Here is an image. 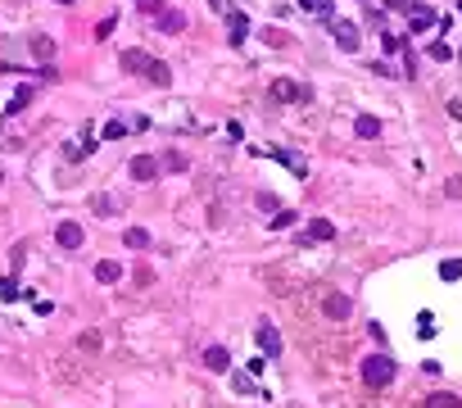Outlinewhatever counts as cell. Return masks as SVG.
<instances>
[{
    "label": "cell",
    "mask_w": 462,
    "mask_h": 408,
    "mask_svg": "<svg viewBox=\"0 0 462 408\" xmlns=\"http://www.w3.org/2000/svg\"><path fill=\"white\" fill-rule=\"evenodd\" d=\"M394 377H399V363H394L390 354H367V358H363V386H367V390L394 386Z\"/></svg>",
    "instance_id": "obj_1"
},
{
    "label": "cell",
    "mask_w": 462,
    "mask_h": 408,
    "mask_svg": "<svg viewBox=\"0 0 462 408\" xmlns=\"http://www.w3.org/2000/svg\"><path fill=\"white\" fill-rule=\"evenodd\" d=\"M254 340H258V350H263L268 363H277V358L285 354V345H281V331L272 327V318H258V327H254Z\"/></svg>",
    "instance_id": "obj_2"
},
{
    "label": "cell",
    "mask_w": 462,
    "mask_h": 408,
    "mask_svg": "<svg viewBox=\"0 0 462 408\" xmlns=\"http://www.w3.org/2000/svg\"><path fill=\"white\" fill-rule=\"evenodd\" d=\"M272 100H281V105H308V100H313V86H308V82H290V78H277V82H272Z\"/></svg>",
    "instance_id": "obj_3"
},
{
    "label": "cell",
    "mask_w": 462,
    "mask_h": 408,
    "mask_svg": "<svg viewBox=\"0 0 462 408\" xmlns=\"http://www.w3.org/2000/svg\"><path fill=\"white\" fill-rule=\"evenodd\" d=\"M327 28H331V41L340 46L345 55H354L358 46H363V32H358V23H349V19H331Z\"/></svg>",
    "instance_id": "obj_4"
},
{
    "label": "cell",
    "mask_w": 462,
    "mask_h": 408,
    "mask_svg": "<svg viewBox=\"0 0 462 408\" xmlns=\"http://www.w3.org/2000/svg\"><path fill=\"white\" fill-rule=\"evenodd\" d=\"M295 241H299V245H322V241H335L331 218H313V222H308V231H299Z\"/></svg>",
    "instance_id": "obj_5"
},
{
    "label": "cell",
    "mask_w": 462,
    "mask_h": 408,
    "mask_svg": "<svg viewBox=\"0 0 462 408\" xmlns=\"http://www.w3.org/2000/svg\"><path fill=\"white\" fill-rule=\"evenodd\" d=\"M435 23H440V14L431 5H408V32H431Z\"/></svg>",
    "instance_id": "obj_6"
},
{
    "label": "cell",
    "mask_w": 462,
    "mask_h": 408,
    "mask_svg": "<svg viewBox=\"0 0 462 408\" xmlns=\"http://www.w3.org/2000/svg\"><path fill=\"white\" fill-rule=\"evenodd\" d=\"M127 172H132V182H154L164 168H159V159H154V155H136L132 164H127Z\"/></svg>",
    "instance_id": "obj_7"
},
{
    "label": "cell",
    "mask_w": 462,
    "mask_h": 408,
    "mask_svg": "<svg viewBox=\"0 0 462 408\" xmlns=\"http://www.w3.org/2000/svg\"><path fill=\"white\" fill-rule=\"evenodd\" d=\"M245 36H249V19L241 14V9H227V41H231V51L245 46Z\"/></svg>",
    "instance_id": "obj_8"
},
{
    "label": "cell",
    "mask_w": 462,
    "mask_h": 408,
    "mask_svg": "<svg viewBox=\"0 0 462 408\" xmlns=\"http://www.w3.org/2000/svg\"><path fill=\"white\" fill-rule=\"evenodd\" d=\"M55 241L64 245V250H82V245H86V231L78 227V222H59V227H55Z\"/></svg>",
    "instance_id": "obj_9"
},
{
    "label": "cell",
    "mask_w": 462,
    "mask_h": 408,
    "mask_svg": "<svg viewBox=\"0 0 462 408\" xmlns=\"http://www.w3.org/2000/svg\"><path fill=\"white\" fill-rule=\"evenodd\" d=\"M322 313H327L331 323H345V318H349V295H340V291H331L327 300H322Z\"/></svg>",
    "instance_id": "obj_10"
},
{
    "label": "cell",
    "mask_w": 462,
    "mask_h": 408,
    "mask_svg": "<svg viewBox=\"0 0 462 408\" xmlns=\"http://www.w3.org/2000/svg\"><path fill=\"white\" fill-rule=\"evenodd\" d=\"M199 358H204L209 372H227V367H231V354L222 350V345H204V354H199Z\"/></svg>",
    "instance_id": "obj_11"
},
{
    "label": "cell",
    "mask_w": 462,
    "mask_h": 408,
    "mask_svg": "<svg viewBox=\"0 0 462 408\" xmlns=\"http://www.w3.org/2000/svg\"><path fill=\"white\" fill-rule=\"evenodd\" d=\"M186 23H191V19H186L182 9H164L154 28H159V32H168V36H177V32H186Z\"/></svg>",
    "instance_id": "obj_12"
},
{
    "label": "cell",
    "mask_w": 462,
    "mask_h": 408,
    "mask_svg": "<svg viewBox=\"0 0 462 408\" xmlns=\"http://www.w3.org/2000/svg\"><path fill=\"white\" fill-rule=\"evenodd\" d=\"M32 95H36V86H19V91H14V100L5 105V118H14V114H23V109L32 105Z\"/></svg>",
    "instance_id": "obj_13"
},
{
    "label": "cell",
    "mask_w": 462,
    "mask_h": 408,
    "mask_svg": "<svg viewBox=\"0 0 462 408\" xmlns=\"http://www.w3.org/2000/svg\"><path fill=\"white\" fill-rule=\"evenodd\" d=\"M354 132L363 136V141H377V136H381V118H372V114H358V118H354Z\"/></svg>",
    "instance_id": "obj_14"
},
{
    "label": "cell",
    "mask_w": 462,
    "mask_h": 408,
    "mask_svg": "<svg viewBox=\"0 0 462 408\" xmlns=\"http://www.w3.org/2000/svg\"><path fill=\"white\" fill-rule=\"evenodd\" d=\"M118 277H122V263H114V258H100V263H95V281H105V286H114Z\"/></svg>",
    "instance_id": "obj_15"
},
{
    "label": "cell",
    "mask_w": 462,
    "mask_h": 408,
    "mask_svg": "<svg viewBox=\"0 0 462 408\" xmlns=\"http://www.w3.org/2000/svg\"><path fill=\"white\" fill-rule=\"evenodd\" d=\"M149 59H154V55H145V51H127V55H122V73H145V68H149Z\"/></svg>",
    "instance_id": "obj_16"
},
{
    "label": "cell",
    "mask_w": 462,
    "mask_h": 408,
    "mask_svg": "<svg viewBox=\"0 0 462 408\" xmlns=\"http://www.w3.org/2000/svg\"><path fill=\"white\" fill-rule=\"evenodd\" d=\"M145 78L154 82V86H168L172 82V68L164 64V59H149V68H145Z\"/></svg>",
    "instance_id": "obj_17"
},
{
    "label": "cell",
    "mask_w": 462,
    "mask_h": 408,
    "mask_svg": "<svg viewBox=\"0 0 462 408\" xmlns=\"http://www.w3.org/2000/svg\"><path fill=\"white\" fill-rule=\"evenodd\" d=\"M91 209L100 218H109V214H118V209H122V200H118V195H91Z\"/></svg>",
    "instance_id": "obj_18"
},
{
    "label": "cell",
    "mask_w": 462,
    "mask_h": 408,
    "mask_svg": "<svg viewBox=\"0 0 462 408\" xmlns=\"http://www.w3.org/2000/svg\"><path fill=\"white\" fill-rule=\"evenodd\" d=\"M122 245H127V250H149V231L145 227H127L122 231Z\"/></svg>",
    "instance_id": "obj_19"
},
{
    "label": "cell",
    "mask_w": 462,
    "mask_h": 408,
    "mask_svg": "<svg viewBox=\"0 0 462 408\" xmlns=\"http://www.w3.org/2000/svg\"><path fill=\"white\" fill-rule=\"evenodd\" d=\"M426 408H462V399H458V394H448V390H435L426 399Z\"/></svg>",
    "instance_id": "obj_20"
},
{
    "label": "cell",
    "mask_w": 462,
    "mask_h": 408,
    "mask_svg": "<svg viewBox=\"0 0 462 408\" xmlns=\"http://www.w3.org/2000/svg\"><path fill=\"white\" fill-rule=\"evenodd\" d=\"M28 46H32V55H36V59H55V41H50V36H32Z\"/></svg>",
    "instance_id": "obj_21"
},
{
    "label": "cell",
    "mask_w": 462,
    "mask_h": 408,
    "mask_svg": "<svg viewBox=\"0 0 462 408\" xmlns=\"http://www.w3.org/2000/svg\"><path fill=\"white\" fill-rule=\"evenodd\" d=\"M231 390H236V394H254V390H258V386H254V372H236V377H231Z\"/></svg>",
    "instance_id": "obj_22"
},
{
    "label": "cell",
    "mask_w": 462,
    "mask_h": 408,
    "mask_svg": "<svg viewBox=\"0 0 462 408\" xmlns=\"http://www.w3.org/2000/svg\"><path fill=\"white\" fill-rule=\"evenodd\" d=\"M100 136H105V141H122V136H127V122H118V118H109L105 127H100Z\"/></svg>",
    "instance_id": "obj_23"
},
{
    "label": "cell",
    "mask_w": 462,
    "mask_h": 408,
    "mask_svg": "<svg viewBox=\"0 0 462 408\" xmlns=\"http://www.w3.org/2000/svg\"><path fill=\"white\" fill-rule=\"evenodd\" d=\"M462 277V258H444L440 263V281H458Z\"/></svg>",
    "instance_id": "obj_24"
},
{
    "label": "cell",
    "mask_w": 462,
    "mask_h": 408,
    "mask_svg": "<svg viewBox=\"0 0 462 408\" xmlns=\"http://www.w3.org/2000/svg\"><path fill=\"white\" fill-rule=\"evenodd\" d=\"M159 164H164L168 172H186V159H182L177 150H164V155H159Z\"/></svg>",
    "instance_id": "obj_25"
},
{
    "label": "cell",
    "mask_w": 462,
    "mask_h": 408,
    "mask_svg": "<svg viewBox=\"0 0 462 408\" xmlns=\"http://www.w3.org/2000/svg\"><path fill=\"white\" fill-rule=\"evenodd\" d=\"M290 222H295V209H277V214L268 218V227H272V231H281V227H290Z\"/></svg>",
    "instance_id": "obj_26"
},
{
    "label": "cell",
    "mask_w": 462,
    "mask_h": 408,
    "mask_svg": "<svg viewBox=\"0 0 462 408\" xmlns=\"http://www.w3.org/2000/svg\"><path fill=\"white\" fill-rule=\"evenodd\" d=\"M258 209H263V214L272 218V214H277V209H281V200H277V195H272V191H258Z\"/></svg>",
    "instance_id": "obj_27"
},
{
    "label": "cell",
    "mask_w": 462,
    "mask_h": 408,
    "mask_svg": "<svg viewBox=\"0 0 462 408\" xmlns=\"http://www.w3.org/2000/svg\"><path fill=\"white\" fill-rule=\"evenodd\" d=\"M78 350L95 354V350H100V331H82V336H78Z\"/></svg>",
    "instance_id": "obj_28"
},
{
    "label": "cell",
    "mask_w": 462,
    "mask_h": 408,
    "mask_svg": "<svg viewBox=\"0 0 462 408\" xmlns=\"http://www.w3.org/2000/svg\"><path fill=\"white\" fill-rule=\"evenodd\" d=\"M19 295H23V291H19L14 277H0V300H19Z\"/></svg>",
    "instance_id": "obj_29"
},
{
    "label": "cell",
    "mask_w": 462,
    "mask_h": 408,
    "mask_svg": "<svg viewBox=\"0 0 462 408\" xmlns=\"http://www.w3.org/2000/svg\"><path fill=\"white\" fill-rule=\"evenodd\" d=\"M114 28H118V14H109V19H100V23H95V41H105V36H109V32H114Z\"/></svg>",
    "instance_id": "obj_30"
},
{
    "label": "cell",
    "mask_w": 462,
    "mask_h": 408,
    "mask_svg": "<svg viewBox=\"0 0 462 408\" xmlns=\"http://www.w3.org/2000/svg\"><path fill=\"white\" fill-rule=\"evenodd\" d=\"M417 336H421V340H431V336H435V318H431V313H421V318H417Z\"/></svg>",
    "instance_id": "obj_31"
},
{
    "label": "cell",
    "mask_w": 462,
    "mask_h": 408,
    "mask_svg": "<svg viewBox=\"0 0 462 408\" xmlns=\"http://www.w3.org/2000/svg\"><path fill=\"white\" fill-rule=\"evenodd\" d=\"M431 59H435V64H444V59H453V51H448L444 41H435V46H431Z\"/></svg>",
    "instance_id": "obj_32"
},
{
    "label": "cell",
    "mask_w": 462,
    "mask_h": 408,
    "mask_svg": "<svg viewBox=\"0 0 462 408\" xmlns=\"http://www.w3.org/2000/svg\"><path fill=\"white\" fill-rule=\"evenodd\" d=\"M331 0H299V9H313V14H327Z\"/></svg>",
    "instance_id": "obj_33"
},
{
    "label": "cell",
    "mask_w": 462,
    "mask_h": 408,
    "mask_svg": "<svg viewBox=\"0 0 462 408\" xmlns=\"http://www.w3.org/2000/svg\"><path fill=\"white\" fill-rule=\"evenodd\" d=\"M444 195H453V200H462V177H448V182H444Z\"/></svg>",
    "instance_id": "obj_34"
},
{
    "label": "cell",
    "mask_w": 462,
    "mask_h": 408,
    "mask_svg": "<svg viewBox=\"0 0 462 408\" xmlns=\"http://www.w3.org/2000/svg\"><path fill=\"white\" fill-rule=\"evenodd\" d=\"M263 41H268V46H285V32H277V28H268V32H263Z\"/></svg>",
    "instance_id": "obj_35"
},
{
    "label": "cell",
    "mask_w": 462,
    "mask_h": 408,
    "mask_svg": "<svg viewBox=\"0 0 462 408\" xmlns=\"http://www.w3.org/2000/svg\"><path fill=\"white\" fill-rule=\"evenodd\" d=\"M136 5H141V9H159V5H164V0H136Z\"/></svg>",
    "instance_id": "obj_36"
},
{
    "label": "cell",
    "mask_w": 462,
    "mask_h": 408,
    "mask_svg": "<svg viewBox=\"0 0 462 408\" xmlns=\"http://www.w3.org/2000/svg\"><path fill=\"white\" fill-rule=\"evenodd\" d=\"M55 5H78V0H55Z\"/></svg>",
    "instance_id": "obj_37"
},
{
    "label": "cell",
    "mask_w": 462,
    "mask_h": 408,
    "mask_svg": "<svg viewBox=\"0 0 462 408\" xmlns=\"http://www.w3.org/2000/svg\"><path fill=\"white\" fill-rule=\"evenodd\" d=\"M0 182H5V172H0Z\"/></svg>",
    "instance_id": "obj_38"
}]
</instances>
